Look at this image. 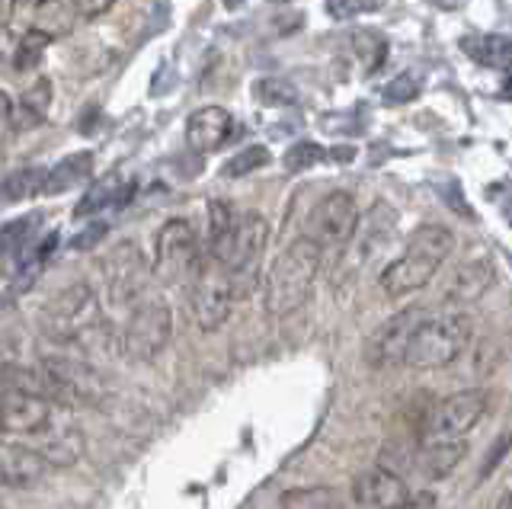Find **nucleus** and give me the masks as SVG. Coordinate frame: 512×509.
<instances>
[{"mask_svg":"<svg viewBox=\"0 0 512 509\" xmlns=\"http://www.w3.org/2000/svg\"><path fill=\"white\" fill-rule=\"evenodd\" d=\"M455 250V234L442 225H423L407 237V247L397 260L381 269V292L391 298H404L410 292H420L439 273V266Z\"/></svg>","mask_w":512,"mask_h":509,"instance_id":"1","label":"nucleus"},{"mask_svg":"<svg viewBox=\"0 0 512 509\" xmlns=\"http://www.w3.org/2000/svg\"><path fill=\"white\" fill-rule=\"evenodd\" d=\"M320 253L324 250L311 237H298L272 260L263 285V305L269 317H288L308 305L320 273Z\"/></svg>","mask_w":512,"mask_h":509,"instance_id":"2","label":"nucleus"},{"mask_svg":"<svg viewBox=\"0 0 512 509\" xmlns=\"http://www.w3.org/2000/svg\"><path fill=\"white\" fill-rule=\"evenodd\" d=\"M474 324L464 311H432L426 308L420 324H416L413 337L407 343L404 365L416 372L442 369L452 365L471 343Z\"/></svg>","mask_w":512,"mask_h":509,"instance_id":"3","label":"nucleus"},{"mask_svg":"<svg viewBox=\"0 0 512 509\" xmlns=\"http://www.w3.org/2000/svg\"><path fill=\"white\" fill-rule=\"evenodd\" d=\"M39 324L45 337L55 340L58 346H80L106 330L100 301H96L87 282H74L68 289H61L52 301H45V308L39 311Z\"/></svg>","mask_w":512,"mask_h":509,"instance_id":"4","label":"nucleus"},{"mask_svg":"<svg viewBox=\"0 0 512 509\" xmlns=\"http://www.w3.org/2000/svg\"><path fill=\"white\" fill-rule=\"evenodd\" d=\"M173 333V311L164 298H141L116 333V349L128 362H151L167 349Z\"/></svg>","mask_w":512,"mask_h":509,"instance_id":"5","label":"nucleus"},{"mask_svg":"<svg viewBox=\"0 0 512 509\" xmlns=\"http://www.w3.org/2000/svg\"><path fill=\"white\" fill-rule=\"evenodd\" d=\"M205 266V253L199 247V237L189 221L170 218L157 231L154 244V273L167 285H192Z\"/></svg>","mask_w":512,"mask_h":509,"instance_id":"6","label":"nucleus"},{"mask_svg":"<svg viewBox=\"0 0 512 509\" xmlns=\"http://www.w3.org/2000/svg\"><path fill=\"white\" fill-rule=\"evenodd\" d=\"M359 228V205L349 193H327L320 199L308 221H304V237H311V241L320 247V250H343L352 234Z\"/></svg>","mask_w":512,"mask_h":509,"instance_id":"7","label":"nucleus"},{"mask_svg":"<svg viewBox=\"0 0 512 509\" xmlns=\"http://www.w3.org/2000/svg\"><path fill=\"white\" fill-rule=\"evenodd\" d=\"M234 301L237 298H234L231 273L212 257H205L202 273L189 285V308H192V317H196V324L202 330H218L231 317Z\"/></svg>","mask_w":512,"mask_h":509,"instance_id":"8","label":"nucleus"},{"mask_svg":"<svg viewBox=\"0 0 512 509\" xmlns=\"http://www.w3.org/2000/svg\"><path fill=\"white\" fill-rule=\"evenodd\" d=\"M487 410V391L471 388V391H458L452 397H445L436 407L429 410V417L423 420L420 436L426 442H452L461 439L464 433L480 423Z\"/></svg>","mask_w":512,"mask_h":509,"instance_id":"9","label":"nucleus"},{"mask_svg":"<svg viewBox=\"0 0 512 509\" xmlns=\"http://www.w3.org/2000/svg\"><path fill=\"white\" fill-rule=\"evenodd\" d=\"M55 401L42 394L4 388L0 391V433L10 436H39L42 429L52 426Z\"/></svg>","mask_w":512,"mask_h":509,"instance_id":"10","label":"nucleus"},{"mask_svg":"<svg viewBox=\"0 0 512 509\" xmlns=\"http://www.w3.org/2000/svg\"><path fill=\"white\" fill-rule=\"evenodd\" d=\"M423 311L426 308H407V311L394 314L391 321H384L365 346V362L375 365V369H394V365H404L407 343L413 337L416 324H420Z\"/></svg>","mask_w":512,"mask_h":509,"instance_id":"11","label":"nucleus"},{"mask_svg":"<svg viewBox=\"0 0 512 509\" xmlns=\"http://www.w3.org/2000/svg\"><path fill=\"white\" fill-rule=\"evenodd\" d=\"M106 273V289L109 298L116 305H125V301H141L144 298V285H148V266H144L141 253L135 244H119L116 250L109 253L103 263Z\"/></svg>","mask_w":512,"mask_h":509,"instance_id":"12","label":"nucleus"},{"mask_svg":"<svg viewBox=\"0 0 512 509\" xmlns=\"http://www.w3.org/2000/svg\"><path fill=\"white\" fill-rule=\"evenodd\" d=\"M352 503L356 509H404L410 503V487L397 471L372 468L352 481Z\"/></svg>","mask_w":512,"mask_h":509,"instance_id":"13","label":"nucleus"},{"mask_svg":"<svg viewBox=\"0 0 512 509\" xmlns=\"http://www.w3.org/2000/svg\"><path fill=\"white\" fill-rule=\"evenodd\" d=\"M234 138V119L224 106H202L186 122V145L196 154H212Z\"/></svg>","mask_w":512,"mask_h":509,"instance_id":"14","label":"nucleus"},{"mask_svg":"<svg viewBox=\"0 0 512 509\" xmlns=\"http://www.w3.org/2000/svg\"><path fill=\"white\" fill-rule=\"evenodd\" d=\"M48 471V461L32 445L0 442V487H29Z\"/></svg>","mask_w":512,"mask_h":509,"instance_id":"15","label":"nucleus"},{"mask_svg":"<svg viewBox=\"0 0 512 509\" xmlns=\"http://www.w3.org/2000/svg\"><path fill=\"white\" fill-rule=\"evenodd\" d=\"M42 442L32 445L45 461L48 468H71L84 458V436L74 426H48V433L42 429Z\"/></svg>","mask_w":512,"mask_h":509,"instance_id":"16","label":"nucleus"},{"mask_svg":"<svg viewBox=\"0 0 512 509\" xmlns=\"http://www.w3.org/2000/svg\"><path fill=\"white\" fill-rule=\"evenodd\" d=\"M132 196H135V180H122L119 173H109V177L96 180L87 189L84 199L77 202L74 215L87 218V215H96V212H103V209H122V205Z\"/></svg>","mask_w":512,"mask_h":509,"instance_id":"17","label":"nucleus"},{"mask_svg":"<svg viewBox=\"0 0 512 509\" xmlns=\"http://www.w3.org/2000/svg\"><path fill=\"white\" fill-rule=\"evenodd\" d=\"M52 97H55L52 81H48V77H39L36 84L26 87V93L20 97V103L13 106V113H10V129H13L16 135L39 129V125L48 119V109H52Z\"/></svg>","mask_w":512,"mask_h":509,"instance_id":"18","label":"nucleus"},{"mask_svg":"<svg viewBox=\"0 0 512 509\" xmlns=\"http://www.w3.org/2000/svg\"><path fill=\"white\" fill-rule=\"evenodd\" d=\"M490 285H493L490 260L461 263L445 285V301H452V305H468V301H477L480 295H484Z\"/></svg>","mask_w":512,"mask_h":509,"instance_id":"19","label":"nucleus"},{"mask_svg":"<svg viewBox=\"0 0 512 509\" xmlns=\"http://www.w3.org/2000/svg\"><path fill=\"white\" fill-rule=\"evenodd\" d=\"M461 52H468L480 68L509 71L512 68V39L509 36H464Z\"/></svg>","mask_w":512,"mask_h":509,"instance_id":"20","label":"nucleus"},{"mask_svg":"<svg viewBox=\"0 0 512 509\" xmlns=\"http://www.w3.org/2000/svg\"><path fill=\"white\" fill-rule=\"evenodd\" d=\"M93 173V154L80 151V154H68L64 161H58L45 177V196H61L74 189L77 183H87Z\"/></svg>","mask_w":512,"mask_h":509,"instance_id":"21","label":"nucleus"},{"mask_svg":"<svg viewBox=\"0 0 512 509\" xmlns=\"http://www.w3.org/2000/svg\"><path fill=\"white\" fill-rule=\"evenodd\" d=\"M464 458V442L452 439V442H426V449L420 452V468L426 477H448L452 468Z\"/></svg>","mask_w":512,"mask_h":509,"instance_id":"22","label":"nucleus"},{"mask_svg":"<svg viewBox=\"0 0 512 509\" xmlns=\"http://www.w3.org/2000/svg\"><path fill=\"white\" fill-rule=\"evenodd\" d=\"M77 13L80 10H74L71 0H45V4L36 7V29H42L52 39L68 36L77 23Z\"/></svg>","mask_w":512,"mask_h":509,"instance_id":"23","label":"nucleus"},{"mask_svg":"<svg viewBox=\"0 0 512 509\" xmlns=\"http://www.w3.org/2000/svg\"><path fill=\"white\" fill-rule=\"evenodd\" d=\"M237 212L231 202L212 199L208 202V253H218L224 244L231 241V234L237 228Z\"/></svg>","mask_w":512,"mask_h":509,"instance_id":"24","label":"nucleus"},{"mask_svg":"<svg viewBox=\"0 0 512 509\" xmlns=\"http://www.w3.org/2000/svg\"><path fill=\"white\" fill-rule=\"evenodd\" d=\"M352 52L362 61L365 74H378L384 58H388V39L378 29H356L352 33Z\"/></svg>","mask_w":512,"mask_h":509,"instance_id":"25","label":"nucleus"},{"mask_svg":"<svg viewBox=\"0 0 512 509\" xmlns=\"http://www.w3.org/2000/svg\"><path fill=\"white\" fill-rule=\"evenodd\" d=\"M45 177H48V170H42V167H23V170H16L13 177H7V183L0 186V193H4L7 202L32 199V196L45 193Z\"/></svg>","mask_w":512,"mask_h":509,"instance_id":"26","label":"nucleus"},{"mask_svg":"<svg viewBox=\"0 0 512 509\" xmlns=\"http://www.w3.org/2000/svg\"><path fill=\"white\" fill-rule=\"evenodd\" d=\"M282 509H340V493L330 487H295L282 493Z\"/></svg>","mask_w":512,"mask_h":509,"instance_id":"27","label":"nucleus"},{"mask_svg":"<svg viewBox=\"0 0 512 509\" xmlns=\"http://www.w3.org/2000/svg\"><path fill=\"white\" fill-rule=\"evenodd\" d=\"M39 221H42L39 215H23V218L7 221V225H0V253L23 250L32 241V234H36Z\"/></svg>","mask_w":512,"mask_h":509,"instance_id":"28","label":"nucleus"},{"mask_svg":"<svg viewBox=\"0 0 512 509\" xmlns=\"http://www.w3.org/2000/svg\"><path fill=\"white\" fill-rule=\"evenodd\" d=\"M52 45V36L42 33V29L32 26L29 33L20 39V45H16V58H13V68L16 71H32L42 61L45 49Z\"/></svg>","mask_w":512,"mask_h":509,"instance_id":"29","label":"nucleus"},{"mask_svg":"<svg viewBox=\"0 0 512 509\" xmlns=\"http://www.w3.org/2000/svg\"><path fill=\"white\" fill-rule=\"evenodd\" d=\"M327 157V151L317 145V141H298L285 151L282 157V167L285 173H301V170H311L314 164H320Z\"/></svg>","mask_w":512,"mask_h":509,"instance_id":"30","label":"nucleus"},{"mask_svg":"<svg viewBox=\"0 0 512 509\" xmlns=\"http://www.w3.org/2000/svg\"><path fill=\"white\" fill-rule=\"evenodd\" d=\"M266 164H269V151L263 145H253V148H244L237 157H231V161L221 167V177H247V173L260 170Z\"/></svg>","mask_w":512,"mask_h":509,"instance_id":"31","label":"nucleus"},{"mask_svg":"<svg viewBox=\"0 0 512 509\" xmlns=\"http://www.w3.org/2000/svg\"><path fill=\"white\" fill-rule=\"evenodd\" d=\"M256 100H263L266 106H292V103H298V90L288 81L266 77V81L256 84Z\"/></svg>","mask_w":512,"mask_h":509,"instance_id":"32","label":"nucleus"},{"mask_svg":"<svg viewBox=\"0 0 512 509\" xmlns=\"http://www.w3.org/2000/svg\"><path fill=\"white\" fill-rule=\"evenodd\" d=\"M420 97V77H416L413 71H404V74H397L394 81L384 87V103H410Z\"/></svg>","mask_w":512,"mask_h":509,"instance_id":"33","label":"nucleus"},{"mask_svg":"<svg viewBox=\"0 0 512 509\" xmlns=\"http://www.w3.org/2000/svg\"><path fill=\"white\" fill-rule=\"evenodd\" d=\"M384 0H327V13L333 20H352L359 13H375L381 10Z\"/></svg>","mask_w":512,"mask_h":509,"instance_id":"34","label":"nucleus"},{"mask_svg":"<svg viewBox=\"0 0 512 509\" xmlns=\"http://www.w3.org/2000/svg\"><path fill=\"white\" fill-rule=\"evenodd\" d=\"M109 228L103 225V221H96V225H90L87 231H80L77 237H74V250H90V247H96V244H100L103 241V234H106Z\"/></svg>","mask_w":512,"mask_h":509,"instance_id":"35","label":"nucleus"},{"mask_svg":"<svg viewBox=\"0 0 512 509\" xmlns=\"http://www.w3.org/2000/svg\"><path fill=\"white\" fill-rule=\"evenodd\" d=\"M112 7H116V0H80V17L84 20H96L103 17V13H109Z\"/></svg>","mask_w":512,"mask_h":509,"instance_id":"36","label":"nucleus"},{"mask_svg":"<svg viewBox=\"0 0 512 509\" xmlns=\"http://www.w3.org/2000/svg\"><path fill=\"white\" fill-rule=\"evenodd\" d=\"M16 45H20V39L13 36V29L10 26H0V65L16 58Z\"/></svg>","mask_w":512,"mask_h":509,"instance_id":"37","label":"nucleus"},{"mask_svg":"<svg viewBox=\"0 0 512 509\" xmlns=\"http://www.w3.org/2000/svg\"><path fill=\"white\" fill-rule=\"evenodd\" d=\"M330 157H333L336 164H349L352 157H356V148H349V145H343V148H333V151H330Z\"/></svg>","mask_w":512,"mask_h":509,"instance_id":"38","label":"nucleus"},{"mask_svg":"<svg viewBox=\"0 0 512 509\" xmlns=\"http://www.w3.org/2000/svg\"><path fill=\"white\" fill-rule=\"evenodd\" d=\"M10 113H13V100L0 90V122H10Z\"/></svg>","mask_w":512,"mask_h":509,"instance_id":"39","label":"nucleus"},{"mask_svg":"<svg viewBox=\"0 0 512 509\" xmlns=\"http://www.w3.org/2000/svg\"><path fill=\"white\" fill-rule=\"evenodd\" d=\"M13 17V0H0V26H7Z\"/></svg>","mask_w":512,"mask_h":509,"instance_id":"40","label":"nucleus"},{"mask_svg":"<svg viewBox=\"0 0 512 509\" xmlns=\"http://www.w3.org/2000/svg\"><path fill=\"white\" fill-rule=\"evenodd\" d=\"M464 4H468V0H439L442 10H461Z\"/></svg>","mask_w":512,"mask_h":509,"instance_id":"41","label":"nucleus"},{"mask_svg":"<svg viewBox=\"0 0 512 509\" xmlns=\"http://www.w3.org/2000/svg\"><path fill=\"white\" fill-rule=\"evenodd\" d=\"M500 93H503V97H506V100H512V74H509V77H506V81H503Z\"/></svg>","mask_w":512,"mask_h":509,"instance_id":"42","label":"nucleus"},{"mask_svg":"<svg viewBox=\"0 0 512 509\" xmlns=\"http://www.w3.org/2000/svg\"><path fill=\"white\" fill-rule=\"evenodd\" d=\"M496 509H512V493H503L500 503H496Z\"/></svg>","mask_w":512,"mask_h":509,"instance_id":"43","label":"nucleus"},{"mask_svg":"<svg viewBox=\"0 0 512 509\" xmlns=\"http://www.w3.org/2000/svg\"><path fill=\"white\" fill-rule=\"evenodd\" d=\"M240 4H244V0H224V7H228V10H234V7H240Z\"/></svg>","mask_w":512,"mask_h":509,"instance_id":"44","label":"nucleus"},{"mask_svg":"<svg viewBox=\"0 0 512 509\" xmlns=\"http://www.w3.org/2000/svg\"><path fill=\"white\" fill-rule=\"evenodd\" d=\"M26 4H29V7H32V10H36V7H39V4H45V0H26Z\"/></svg>","mask_w":512,"mask_h":509,"instance_id":"45","label":"nucleus"}]
</instances>
